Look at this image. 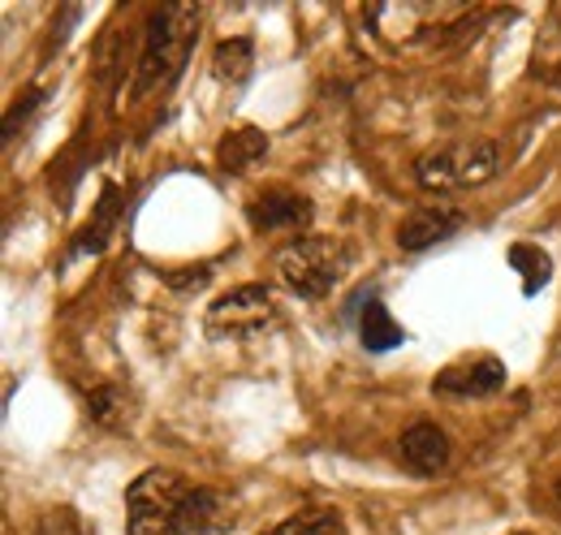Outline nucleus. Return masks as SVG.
Returning a JSON list of instances; mask_svg holds the SVG:
<instances>
[{"instance_id":"4468645a","label":"nucleus","mask_w":561,"mask_h":535,"mask_svg":"<svg viewBox=\"0 0 561 535\" xmlns=\"http://www.w3.org/2000/svg\"><path fill=\"white\" fill-rule=\"evenodd\" d=\"M264 535H346V523L337 510H302L280 519L277 527H268Z\"/></svg>"},{"instance_id":"0eeeda50","label":"nucleus","mask_w":561,"mask_h":535,"mask_svg":"<svg viewBox=\"0 0 561 535\" xmlns=\"http://www.w3.org/2000/svg\"><path fill=\"white\" fill-rule=\"evenodd\" d=\"M458 229H462V212L458 207H415L398 225V247L420 255V251H432V247L449 242Z\"/></svg>"},{"instance_id":"f8f14e48","label":"nucleus","mask_w":561,"mask_h":535,"mask_svg":"<svg viewBox=\"0 0 561 535\" xmlns=\"http://www.w3.org/2000/svg\"><path fill=\"white\" fill-rule=\"evenodd\" d=\"M251 66H255V44L247 35L238 39H225L216 53H211V73L220 82H247L251 78Z\"/></svg>"},{"instance_id":"39448f33","label":"nucleus","mask_w":561,"mask_h":535,"mask_svg":"<svg viewBox=\"0 0 561 535\" xmlns=\"http://www.w3.org/2000/svg\"><path fill=\"white\" fill-rule=\"evenodd\" d=\"M273 320H277V294L268 285H238L208 307V337L242 341V337L264 333Z\"/></svg>"},{"instance_id":"f03ea898","label":"nucleus","mask_w":561,"mask_h":535,"mask_svg":"<svg viewBox=\"0 0 561 535\" xmlns=\"http://www.w3.org/2000/svg\"><path fill=\"white\" fill-rule=\"evenodd\" d=\"M199 4H164L147 18V31H142V53L139 66H135V87H130V100L151 95L156 87L173 82V73L186 66V53H191V39L199 31Z\"/></svg>"},{"instance_id":"6ab92c4d","label":"nucleus","mask_w":561,"mask_h":535,"mask_svg":"<svg viewBox=\"0 0 561 535\" xmlns=\"http://www.w3.org/2000/svg\"><path fill=\"white\" fill-rule=\"evenodd\" d=\"M514 535H531V532H514Z\"/></svg>"},{"instance_id":"f257e3e1","label":"nucleus","mask_w":561,"mask_h":535,"mask_svg":"<svg viewBox=\"0 0 561 535\" xmlns=\"http://www.w3.org/2000/svg\"><path fill=\"white\" fill-rule=\"evenodd\" d=\"M233 501L208 483H195L169 467H151L126 488L130 535H211L229 527Z\"/></svg>"},{"instance_id":"9d476101","label":"nucleus","mask_w":561,"mask_h":535,"mask_svg":"<svg viewBox=\"0 0 561 535\" xmlns=\"http://www.w3.org/2000/svg\"><path fill=\"white\" fill-rule=\"evenodd\" d=\"M264 156H268V134L260 130V126H238V130H229L220 138V151H216V160H220L225 173H242V169H251V164L264 160Z\"/></svg>"},{"instance_id":"7ed1b4c3","label":"nucleus","mask_w":561,"mask_h":535,"mask_svg":"<svg viewBox=\"0 0 561 535\" xmlns=\"http://www.w3.org/2000/svg\"><path fill=\"white\" fill-rule=\"evenodd\" d=\"M351 272V251L337 238H298L277 255V276L289 294L316 303L329 298Z\"/></svg>"},{"instance_id":"423d86ee","label":"nucleus","mask_w":561,"mask_h":535,"mask_svg":"<svg viewBox=\"0 0 561 535\" xmlns=\"http://www.w3.org/2000/svg\"><path fill=\"white\" fill-rule=\"evenodd\" d=\"M505 363L501 358H467V363H449L445 372H436V380H432V389L440 394V398H492V394H501L505 389Z\"/></svg>"},{"instance_id":"a211bd4d","label":"nucleus","mask_w":561,"mask_h":535,"mask_svg":"<svg viewBox=\"0 0 561 535\" xmlns=\"http://www.w3.org/2000/svg\"><path fill=\"white\" fill-rule=\"evenodd\" d=\"M553 492H558V501H561V479H558V488H553Z\"/></svg>"},{"instance_id":"dca6fc26","label":"nucleus","mask_w":561,"mask_h":535,"mask_svg":"<svg viewBox=\"0 0 561 535\" xmlns=\"http://www.w3.org/2000/svg\"><path fill=\"white\" fill-rule=\"evenodd\" d=\"M44 100H48V91H39V87H31L26 95H18V100H13V109L4 113V143H13V138H18V126H26V122L39 113V104H44Z\"/></svg>"},{"instance_id":"2eb2a0df","label":"nucleus","mask_w":561,"mask_h":535,"mask_svg":"<svg viewBox=\"0 0 561 535\" xmlns=\"http://www.w3.org/2000/svg\"><path fill=\"white\" fill-rule=\"evenodd\" d=\"M113 220H117V191L108 186L104 191V203H100V216H95V225L73 242L78 251H104V238H108V229H113Z\"/></svg>"},{"instance_id":"20e7f679","label":"nucleus","mask_w":561,"mask_h":535,"mask_svg":"<svg viewBox=\"0 0 561 535\" xmlns=\"http://www.w3.org/2000/svg\"><path fill=\"white\" fill-rule=\"evenodd\" d=\"M501 169V147L492 138L476 143H449L436 147L415 160V178L423 191H467V186H484Z\"/></svg>"},{"instance_id":"1a4fd4ad","label":"nucleus","mask_w":561,"mask_h":535,"mask_svg":"<svg viewBox=\"0 0 561 535\" xmlns=\"http://www.w3.org/2000/svg\"><path fill=\"white\" fill-rule=\"evenodd\" d=\"M247 220L260 229V234H273V229H298L311 220V200L298 195V191H264L260 200L247 203Z\"/></svg>"},{"instance_id":"ddd939ff","label":"nucleus","mask_w":561,"mask_h":535,"mask_svg":"<svg viewBox=\"0 0 561 535\" xmlns=\"http://www.w3.org/2000/svg\"><path fill=\"white\" fill-rule=\"evenodd\" d=\"M510 268L523 276V294H540L549 285V276H553V260L531 242L510 247Z\"/></svg>"},{"instance_id":"f3484780","label":"nucleus","mask_w":561,"mask_h":535,"mask_svg":"<svg viewBox=\"0 0 561 535\" xmlns=\"http://www.w3.org/2000/svg\"><path fill=\"white\" fill-rule=\"evenodd\" d=\"M87 410H91L95 423H113V419H117V398H113V389H108V385H95V389L87 394Z\"/></svg>"},{"instance_id":"9b49d317","label":"nucleus","mask_w":561,"mask_h":535,"mask_svg":"<svg viewBox=\"0 0 561 535\" xmlns=\"http://www.w3.org/2000/svg\"><path fill=\"white\" fill-rule=\"evenodd\" d=\"M358 337H363V350H371V354H389L407 341L402 325L389 316V307L380 298H367V307L358 316Z\"/></svg>"},{"instance_id":"6e6552de","label":"nucleus","mask_w":561,"mask_h":535,"mask_svg":"<svg viewBox=\"0 0 561 535\" xmlns=\"http://www.w3.org/2000/svg\"><path fill=\"white\" fill-rule=\"evenodd\" d=\"M398 454H402V463L415 470V475H440V470L449 467V436L436 428V423H411L407 432H402V441H398Z\"/></svg>"}]
</instances>
